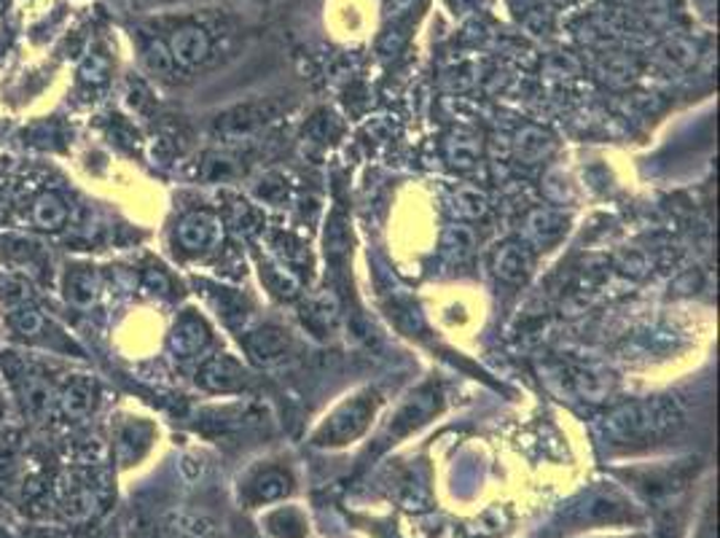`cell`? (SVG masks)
<instances>
[{
    "instance_id": "10",
    "label": "cell",
    "mask_w": 720,
    "mask_h": 538,
    "mask_svg": "<svg viewBox=\"0 0 720 538\" xmlns=\"http://www.w3.org/2000/svg\"><path fill=\"white\" fill-rule=\"evenodd\" d=\"M530 267H532V259L530 253H527L521 245H502L498 251V256H495V272H498V277L508 283H521L527 275H530Z\"/></svg>"
},
{
    "instance_id": "14",
    "label": "cell",
    "mask_w": 720,
    "mask_h": 538,
    "mask_svg": "<svg viewBox=\"0 0 720 538\" xmlns=\"http://www.w3.org/2000/svg\"><path fill=\"white\" fill-rule=\"evenodd\" d=\"M9 324H11V329H14L24 339L41 337L43 329H46V318H43V315L39 310H35L33 305H28V302H22V305L11 307V310H9Z\"/></svg>"
},
{
    "instance_id": "6",
    "label": "cell",
    "mask_w": 720,
    "mask_h": 538,
    "mask_svg": "<svg viewBox=\"0 0 720 538\" xmlns=\"http://www.w3.org/2000/svg\"><path fill=\"white\" fill-rule=\"evenodd\" d=\"M208 342H210V331L200 315H194V313L180 315V318L176 320V326H172V334H170L172 352L180 358H191L208 348Z\"/></svg>"
},
{
    "instance_id": "19",
    "label": "cell",
    "mask_w": 720,
    "mask_h": 538,
    "mask_svg": "<svg viewBox=\"0 0 720 538\" xmlns=\"http://www.w3.org/2000/svg\"><path fill=\"white\" fill-rule=\"evenodd\" d=\"M455 210L465 219H476L484 213V197L474 189H460L455 194Z\"/></svg>"
},
{
    "instance_id": "13",
    "label": "cell",
    "mask_w": 720,
    "mask_h": 538,
    "mask_svg": "<svg viewBox=\"0 0 720 538\" xmlns=\"http://www.w3.org/2000/svg\"><path fill=\"white\" fill-rule=\"evenodd\" d=\"M92 404H95V393H92L89 382L73 380L62 388L60 407L67 418H84V414L92 410Z\"/></svg>"
},
{
    "instance_id": "18",
    "label": "cell",
    "mask_w": 720,
    "mask_h": 538,
    "mask_svg": "<svg viewBox=\"0 0 720 538\" xmlns=\"http://www.w3.org/2000/svg\"><path fill=\"white\" fill-rule=\"evenodd\" d=\"M562 229H564V221L557 213H538L536 221H532V232H536L543 243L560 238Z\"/></svg>"
},
{
    "instance_id": "15",
    "label": "cell",
    "mask_w": 720,
    "mask_h": 538,
    "mask_svg": "<svg viewBox=\"0 0 720 538\" xmlns=\"http://www.w3.org/2000/svg\"><path fill=\"white\" fill-rule=\"evenodd\" d=\"M266 525L277 538H304L307 534V523H304L301 511L296 509H277L266 517Z\"/></svg>"
},
{
    "instance_id": "8",
    "label": "cell",
    "mask_w": 720,
    "mask_h": 538,
    "mask_svg": "<svg viewBox=\"0 0 720 538\" xmlns=\"http://www.w3.org/2000/svg\"><path fill=\"white\" fill-rule=\"evenodd\" d=\"M245 348L253 358H256V361L272 363L288 352L290 339H288V334H285L283 329H277V326H264V329L247 334Z\"/></svg>"
},
{
    "instance_id": "2",
    "label": "cell",
    "mask_w": 720,
    "mask_h": 538,
    "mask_svg": "<svg viewBox=\"0 0 720 538\" xmlns=\"http://www.w3.org/2000/svg\"><path fill=\"white\" fill-rule=\"evenodd\" d=\"M377 395L363 393L356 395V399L345 401L326 423L320 425L318 434H315V444H328V447H337V444H347L352 439H358L369 425L371 414H374Z\"/></svg>"
},
{
    "instance_id": "21",
    "label": "cell",
    "mask_w": 720,
    "mask_h": 538,
    "mask_svg": "<svg viewBox=\"0 0 720 538\" xmlns=\"http://www.w3.org/2000/svg\"><path fill=\"white\" fill-rule=\"evenodd\" d=\"M0 418H3V395H0Z\"/></svg>"
},
{
    "instance_id": "16",
    "label": "cell",
    "mask_w": 720,
    "mask_h": 538,
    "mask_svg": "<svg viewBox=\"0 0 720 538\" xmlns=\"http://www.w3.org/2000/svg\"><path fill=\"white\" fill-rule=\"evenodd\" d=\"M146 65H148V71H153V73H157V76H170L172 67H176V63H172L170 49H167L161 41L148 43V49H146Z\"/></svg>"
},
{
    "instance_id": "22",
    "label": "cell",
    "mask_w": 720,
    "mask_h": 538,
    "mask_svg": "<svg viewBox=\"0 0 720 538\" xmlns=\"http://www.w3.org/2000/svg\"><path fill=\"white\" fill-rule=\"evenodd\" d=\"M554 3H568V0H554Z\"/></svg>"
},
{
    "instance_id": "20",
    "label": "cell",
    "mask_w": 720,
    "mask_h": 538,
    "mask_svg": "<svg viewBox=\"0 0 720 538\" xmlns=\"http://www.w3.org/2000/svg\"><path fill=\"white\" fill-rule=\"evenodd\" d=\"M579 391L583 395H589L592 401H600L602 395L611 391V377L605 380V375H597V372H583L579 377Z\"/></svg>"
},
{
    "instance_id": "5",
    "label": "cell",
    "mask_w": 720,
    "mask_h": 538,
    "mask_svg": "<svg viewBox=\"0 0 720 538\" xmlns=\"http://www.w3.org/2000/svg\"><path fill=\"white\" fill-rule=\"evenodd\" d=\"M245 377L247 375L245 369H242V363L234 361L232 356H215L202 363L200 375H197V382H200L204 391L232 393L245 386Z\"/></svg>"
},
{
    "instance_id": "4",
    "label": "cell",
    "mask_w": 720,
    "mask_h": 538,
    "mask_svg": "<svg viewBox=\"0 0 720 538\" xmlns=\"http://www.w3.org/2000/svg\"><path fill=\"white\" fill-rule=\"evenodd\" d=\"M170 54L172 63L180 67H197L208 60L210 49H213V41H210V33L200 24H186L172 33L170 39Z\"/></svg>"
},
{
    "instance_id": "1",
    "label": "cell",
    "mask_w": 720,
    "mask_h": 538,
    "mask_svg": "<svg viewBox=\"0 0 720 538\" xmlns=\"http://www.w3.org/2000/svg\"><path fill=\"white\" fill-rule=\"evenodd\" d=\"M680 423V407L673 399H643L613 412L607 418V434L618 442H654Z\"/></svg>"
},
{
    "instance_id": "11",
    "label": "cell",
    "mask_w": 720,
    "mask_h": 538,
    "mask_svg": "<svg viewBox=\"0 0 720 538\" xmlns=\"http://www.w3.org/2000/svg\"><path fill=\"white\" fill-rule=\"evenodd\" d=\"M33 221L46 232H57L67 224V205L60 194H41L33 205Z\"/></svg>"
},
{
    "instance_id": "17",
    "label": "cell",
    "mask_w": 720,
    "mask_h": 538,
    "mask_svg": "<svg viewBox=\"0 0 720 538\" xmlns=\"http://www.w3.org/2000/svg\"><path fill=\"white\" fill-rule=\"evenodd\" d=\"M24 404L30 407V412L33 414L46 412L49 404H52V391H49L46 382L30 380L28 386H24Z\"/></svg>"
},
{
    "instance_id": "12",
    "label": "cell",
    "mask_w": 720,
    "mask_h": 538,
    "mask_svg": "<svg viewBox=\"0 0 720 538\" xmlns=\"http://www.w3.org/2000/svg\"><path fill=\"white\" fill-rule=\"evenodd\" d=\"M65 299L76 307H89L97 299V277L92 270H71L65 277Z\"/></svg>"
},
{
    "instance_id": "9",
    "label": "cell",
    "mask_w": 720,
    "mask_h": 538,
    "mask_svg": "<svg viewBox=\"0 0 720 538\" xmlns=\"http://www.w3.org/2000/svg\"><path fill=\"white\" fill-rule=\"evenodd\" d=\"M290 493V476L280 472V468H264V472L256 474L247 485V498L253 504H272V500H280Z\"/></svg>"
},
{
    "instance_id": "3",
    "label": "cell",
    "mask_w": 720,
    "mask_h": 538,
    "mask_svg": "<svg viewBox=\"0 0 720 538\" xmlns=\"http://www.w3.org/2000/svg\"><path fill=\"white\" fill-rule=\"evenodd\" d=\"M573 519L579 525H605V523H626L632 519V509L624 498L613 490H600L586 496L583 506H575Z\"/></svg>"
},
{
    "instance_id": "7",
    "label": "cell",
    "mask_w": 720,
    "mask_h": 538,
    "mask_svg": "<svg viewBox=\"0 0 720 538\" xmlns=\"http://www.w3.org/2000/svg\"><path fill=\"white\" fill-rule=\"evenodd\" d=\"M221 240V224L210 213H191L178 224V243L186 251H204Z\"/></svg>"
}]
</instances>
